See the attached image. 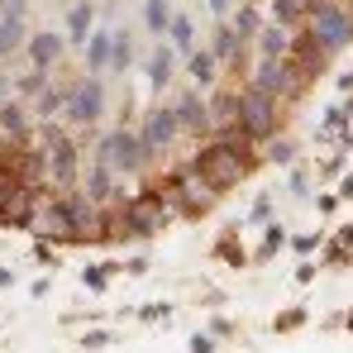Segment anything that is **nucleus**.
Listing matches in <instances>:
<instances>
[{
  "mask_svg": "<svg viewBox=\"0 0 353 353\" xmlns=\"http://www.w3.org/2000/svg\"><path fill=\"white\" fill-rule=\"evenodd\" d=\"M196 168L210 176L220 191H234V186H243L248 176L263 168V153H258V143H248L239 129H230V134H210L205 143H196Z\"/></svg>",
  "mask_w": 353,
  "mask_h": 353,
  "instance_id": "1",
  "label": "nucleus"
},
{
  "mask_svg": "<svg viewBox=\"0 0 353 353\" xmlns=\"http://www.w3.org/2000/svg\"><path fill=\"white\" fill-rule=\"evenodd\" d=\"M158 181H163V186H168V196H172L176 220H205V215H210V210H220V201H225V191L201 172V168H196V158L163 163Z\"/></svg>",
  "mask_w": 353,
  "mask_h": 353,
  "instance_id": "2",
  "label": "nucleus"
},
{
  "mask_svg": "<svg viewBox=\"0 0 353 353\" xmlns=\"http://www.w3.org/2000/svg\"><path fill=\"white\" fill-rule=\"evenodd\" d=\"M91 163H105V168H115L119 176H129V181H143V176H153V158H148V148H143V139H139V129L134 124H105V129H96V143H91Z\"/></svg>",
  "mask_w": 353,
  "mask_h": 353,
  "instance_id": "3",
  "label": "nucleus"
},
{
  "mask_svg": "<svg viewBox=\"0 0 353 353\" xmlns=\"http://www.w3.org/2000/svg\"><path fill=\"white\" fill-rule=\"evenodd\" d=\"M62 124L81 139V134H96L105 119H110V77H77L67 81V101H62Z\"/></svg>",
  "mask_w": 353,
  "mask_h": 353,
  "instance_id": "4",
  "label": "nucleus"
},
{
  "mask_svg": "<svg viewBox=\"0 0 353 353\" xmlns=\"http://www.w3.org/2000/svg\"><path fill=\"white\" fill-rule=\"evenodd\" d=\"M287 129V105L277 101V96H268V91H258V86H239V134L248 139V143H268V139H277Z\"/></svg>",
  "mask_w": 353,
  "mask_h": 353,
  "instance_id": "5",
  "label": "nucleus"
},
{
  "mask_svg": "<svg viewBox=\"0 0 353 353\" xmlns=\"http://www.w3.org/2000/svg\"><path fill=\"white\" fill-rule=\"evenodd\" d=\"M330 58L353 43V5L349 0H305V24H301Z\"/></svg>",
  "mask_w": 353,
  "mask_h": 353,
  "instance_id": "6",
  "label": "nucleus"
},
{
  "mask_svg": "<svg viewBox=\"0 0 353 353\" xmlns=\"http://www.w3.org/2000/svg\"><path fill=\"white\" fill-rule=\"evenodd\" d=\"M243 81L258 86V91H268V96H277L282 105L305 101V91H310V81L292 67V58H253V67H248ZM243 81H239V86H243Z\"/></svg>",
  "mask_w": 353,
  "mask_h": 353,
  "instance_id": "7",
  "label": "nucleus"
},
{
  "mask_svg": "<svg viewBox=\"0 0 353 353\" xmlns=\"http://www.w3.org/2000/svg\"><path fill=\"white\" fill-rule=\"evenodd\" d=\"M134 129H139V139H143V148H148V158H153V168H163V163H172L176 143L186 139L168 101H153V105H148V110L139 115V124H134Z\"/></svg>",
  "mask_w": 353,
  "mask_h": 353,
  "instance_id": "8",
  "label": "nucleus"
},
{
  "mask_svg": "<svg viewBox=\"0 0 353 353\" xmlns=\"http://www.w3.org/2000/svg\"><path fill=\"white\" fill-rule=\"evenodd\" d=\"M168 105H172V115H176V124H181L186 139L205 143V139L215 134V129H210V105H205V91H201V86H181Z\"/></svg>",
  "mask_w": 353,
  "mask_h": 353,
  "instance_id": "9",
  "label": "nucleus"
},
{
  "mask_svg": "<svg viewBox=\"0 0 353 353\" xmlns=\"http://www.w3.org/2000/svg\"><path fill=\"white\" fill-rule=\"evenodd\" d=\"M210 48H215V58L225 72H234L239 81L248 77V67H253V43H243L239 39V29L230 19H215V29H210Z\"/></svg>",
  "mask_w": 353,
  "mask_h": 353,
  "instance_id": "10",
  "label": "nucleus"
},
{
  "mask_svg": "<svg viewBox=\"0 0 353 353\" xmlns=\"http://www.w3.org/2000/svg\"><path fill=\"white\" fill-rule=\"evenodd\" d=\"M176 67H181V58H176V48L163 39V43H153L148 53H143V81H148V96H168L176 81Z\"/></svg>",
  "mask_w": 353,
  "mask_h": 353,
  "instance_id": "11",
  "label": "nucleus"
},
{
  "mask_svg": "<svg viewBox=\"0 0 353 353\" xmlns=\"http://www.w3.org/2000/svg\"><path fill=\"white\" fill-rule=\"evenodd\" d=\"M67 39L62 29H34L29 43H24V67H39V72H58V62L67 58Z\"/></svg>",
  "mask_w": 353,
  "mask_h": 353,
  "instance_id": "12",
  "label": "nucleus"
},
{
  "mask_svg": "<svg viewBox=\"0 0 353 353\" xmlns=\"http://www.w3.org/2000/svg\"><path fill=\"white\" fill-rule=\"evenodd\" d=\"M39 196H43V191H34V186H14V191L5 196V205H0V230H19V234H29V230H34Z\"/></svg>",
  "mask_w": 353,
  "mask_h": 353,
  "instance_id": "13",
  "label": "nucleus"
},
{
  "mask_svg": "<svg viewBox=\"0 0 353 353\" xmlns=\"http://www.w3.org/2000/svg\"><path fill=\"white\" fill-rule=\"evenodd\" d=\"M287 58H292V67L301 72V77H305V81H310V86H315V81L330 72V53H325V48H320V43H315L305 29H296L292 53H287Z\"/></svg>",
  "mask_w": 353,
  "mask_h": 353,
  "instance_id": "14",
  "label": "nucleus"
},
{
  "mask_svg": "<svg viewBox=\"0 0 353 353\" xmlns=\"http://www.w3.org/2000/svg\"><path fill=\"white\" fill-rule=\"evenodd\" d=\"M96 0H72L67 5V14H62V39H67V48L72 53H81V43L91 39V29H96Z\"/></svg>",
  "mask_w": 353,
  "mask_h": 353,
  "instance_id": "15",
  "label": "nucleus"
},
{
  "mask_svg": "<svg viewBox=\"0 0 353 353\" xmlns=\"http://www.w3.org/2000/svg\"><path fill=\"white\" fill-rule=\"evenodd\" d=\"M34 124H39V119L29 110V101L14 96V101L0 105V139H5V143H29V139H34Z\"/></svg>",
  "mask_w": 353,
  "mask_h": 353,
  "instance_id": "16",
  "label": "nucleus"
},
{
  "mask_svg": "<svg viewBox=\"0 0 353 353\" xmlns=\"http://www.w3.org/2000/svg\"><path fill=\"white\" fill-rule=\"evenodd\" d=\"M110 53H115V29H110V24H96L91 39L81 43V67H86L91 77H105V72H110Z\"/></svg>",
  "mask_w": 353,
  "mask_h": 353,
  "instance_id": "17",
  "label": "nucleus"
},
{
  "mask_svg": "<svg viewBox=\"0 0 353 353\" xmlns=\"http://www.w3.org/2000/svg\"><path fill=\"white\" fill-rule=\"evenodd\" d=\"M205 105H210V129L215 134H230L239 129V86H215V91H205Z\"/></svg>",
  "mask_w": 353,
  "mask_h": 353,
  "instance_id": "18",
  "label": "nucleus"
},
{
  "mask_svg": "<svg viewBox=\"0 0 353 353\" xmlns=\"http://www.w3.org/2000/svg\"><path fill=\"white\" fill-rule=\"evenodd\" d=\"M181 67H186L191 86H201V91H215V86L225 81V67H220V58H215V48H196Z\"/></svg>",
  "mask_w": 353,
  "mask_h": 353,
  "instance_id": "19",
  "label": "nucleus"
},
{
  "mask_svg": "<svg viewBox=\"0 0 353 353\" xmlns=\"http://www.w3.org/2000/svg\"><path fill=\"white\" fill-rule=\"evenodd\" d=\"M29 14H0V53H5V67L14 58H24V43H29Z\"/></svg>",
  "mask_w": 353,
  "mask_h": 353,
  "instance_id": "20",
  "label": "nucleus"
},
{
  "mask_svg": "<svg viewBox=\"0 0 353 353\" xmlns=\"http://www.w3.org/2000/svg\"><path fill=\"white\" fill-rule=\"evenodd\" d=\"M210 253H215L225 268H253V248H243V239H239V225L220 230V234H215V243H210Z\"/></svg>",
  "mask_w": 353,
  "mask_h": 353,
  "instance_id": "21",
  "label": "nucleus"
},
{
  "mask_svg": "<svg viewBox=\"0 0 353 353\" xmlns=\"http://www.w3.org/2000/svg\"><path fill=\"white\" fill-rule=\"evenodd\" d=\"M292 39H296V29H287V24H263V34L253 39V53L258 58H287L292 53Z\"/></svg>",
  "mask_w": 353,
  "mask_h": 353,
  "instance_id": "22",
  "label": "nucleus"
},
{
  "mask_svg": "<svg viewBox=\"0 0 353 353\" xmlns=\"http://www.w3.org/2000/svg\"><path fill=\"white\" fill-rule=\"evenodd\" d=\"M172 19H176L172 0H139V24H143V34L168 39V24H172Z\"/></svg>",
  "mask_w": 353,
  "mask_h": 353,
  "instance_id": "23",
  "label": "nucleus"
},
{
  "mask_svg": "<svg viewBox=\"0 0 353 353\" xmlns=\"http://www.w3.org/2000/svg\"><path fill=\"white\" fill-rule=\"evenodd\" d=\"M230 24L239 29V39H243V43H253V39L263 34V24H268V10H258V0H243V5L230 10Z\"/></svg>",
  "mask_w": 353,
  "mask_h": 353,
  "instance_id": "24",
  "label": "nucleus"
},
{
  "mask_svg": "<svg viewBox=\"0 0 353 353\" xmlns=\"http://www.w3.org/2000/svg\"><path fill=\"white\" fill-rule=\"evenodd\" d=\"M258 153H263V163H272V168H296V158H301V139L282 129V134H277V139H268Z\"/></svg>",
  "mask_w": 353,
  "mask_h": 353,
  "instance_id": "25",
  "label": "nucleus"
},
{
  "mask_svg": "<svg viewBox=\"0 0 353 353\" xmlns=\"http://www.w3.org/2000/svg\"><path fill=\"white\" fill-rule=\"evenodd\" d=\"M168 43L176 48V58H181V62H186L191 53H196V48H201V43H196V19H191L186 10H176V19L168 24Z\"/></svg>",
  "mask_w": 353,
  "mask_h": 353,
  "instance_id": "26",
  "label": "nucleus"
},
{
  "mask_svg": "<svg viewBox=\"0 0 353 353\" xmlns=\"http://www.w3.org/2000/svg\"><path fill=\"white\" fill-rule=\"evenodd\" d=\"M134 62H139L134 34H129V29H115V53H110V72H105V77H129Z\"/></svg>",
  "mask_w": 353,
  "mask_h": 353,
  "instance_id": "27",
  "label": "nucleus"
},
{
  "mask_svg": "<svg viewBox=\"0 0 353 353\" xmlns=\"http://www.w3.org/2000/svg\"><path fill=\"white\" fill-rule=\"evenodd\" d=\"M287 248V230L272 220V225H263V234H258V248H253V268H263V263H272L277 253Z\"/></svg>",
  "mask_w": 353,
  "mask_h": 353,
  "instance_id": "28",
  "label": "nucleus"
},
{
  "mask_svg": "<svg viewBox=\"0 0 353 353\" xmlns=\"http://www.w3.org/2000/svg\"><path fill=\"white\" fill-rule=\"evenodd\" d=\"M119 272H124V263H86V268H81V287L101 296V292H105V287L119 277Z\"/></svg>",
  "mask_w": 353,
  "mask_h": 353,
  "instance_id": "29",
  "label": "nucleus"
},
{
  "mask_svg": "<svg viewBox=\"0 0 353 353\" xmlns=\"http://www.w3.org/2000/svg\"><path fill=\"white\" fill-rule=\"evenodd\" d=\"M268 19L287 24V29H301L305 24V0H268Z\"/></svg>",
  "mask_w": 353,
  "mask_h": 353,
  "instance_id": "30",
  "label": "nucleus"
},
{
  "mask_svg": "<svg viewBox=\"0 0 353 353\" xmlns=\"http://www.w3.org/2000/svg\"><path fill=\"white\" fill-rule=\"evenodd\" d=\"M48 81H53V72H39V67H24V72L14 77V96H19V101H34V96H39V91H43Z\"/></svg>",
  "mask_w": 353,
  "mask_h": 353,
  "instance_id": "31",
  "label": "nucleus"
},
{
  "mask_svg": "<svg viewBox=\"0 0 353 353\" xmlns=\"http://www.w3.org/2000/svg\"><path fill=\"white\" fill-rule=\"evenodd\" d=\"M272 210H277V205H272V196H268V191H258V196H253V205H248V225H253V230L272 225Z\"/></svg>",
  "mask_w": 353,
  "mask_h": 353,
  "instance_id": "32",
  "label": "nucleus"
},
{
  "mask_svg": "<svg viewBox=\"0 0 353 353\" xmlns=\"http://www.w3.org/2000/svg\"><path fill=\"white\" fill-rule=\"evenodd\" d=\"M305 320H310V315H305L301 305H287V310H277V320H272V330H277V334H296V330H301Z\"/></svg>",
  "mask_w": 353,
  "mask_h": 353,
  "instance_id": "33",
  "label": "nucleus"
},
{
  "mask_svg": "<svg viewBox=\"0 0 353 353\" xmlns=\"http://www.w3.org/2000/svg\"><path fill=\"white\" fill-rule=\"evenodd\" d=\"M176 305L172 301H148V305H139V310H134V315H139V320H143V325H158V320H168V315H172Z\"/></svg>",
  "mask_w": 353,
  "mask_h": 353,
  "instance_id": "34",
  "label": "nucleus"
},
{
  "mask_svg": "<svg viewBox=\"0 0 353 353\" xmlns=\"http://www.w3.org/2000/svg\"><path fill=\"white\" fill-rule=\"evenodd\" d=\"M287 191H292V201H310V176H305V168H287Z\"/></svg>",
  "mask_w": 353,
  "mask_h": 353,
  "instance_id": "35",
  "label": "nucleus"
},
{
  "mask_svg": "<svg viewBox=\"0 0 353 353\" xmlns=\"http://www.w3.org/2000/svg\"><path fill=\"white\" fill-rule=\"evenodd\" d=\"M287 243H292V253H296V258H310V253H320L325 234H292Z\"/></svg>",
  "mask_w": 353,
  "mask_h": 353,
  "instance_id": "36",
  "label": "nucleus"
},
{
  "mask_svg": "<svg viewBox=\"0 0 353 353\" xmlns=\"http://www.w3.org/2000/svg\"><path fill=\"white\" fill-rule=\"evenodd\" d=\"M234 334H239V325L230 315H215V320H210V339H215V344H230Z\"/></svg>",
  "mask_w": 353,
  "mask_h": 353,
  "instance_id": "37",
  "label": "nucleus"
},
{
  "mask_svg": "<svg viewBox=\"0 0 353 353\" xmlns=\"http://www.w3.org/2000/svg\"><path fill=\"white\" fill-rule=\"evenodd\" d=\"M29 253H34V263H43V268H58V248H53L48 239H34V248H29Z\"/></svg>",
  "mask_w": 353,
  "mask_h": 353,
  "instance_id": "38",
  "label": "nucleus"
},
{
  "mask_svg": "<svg viewBox=\"0 0 353 353\" xmlns=\"http://www.w3.org/2000/svg\"><path fill=\"white\" fill-rule=\"evenodd\" d=\"M186 349H191V353H220V344L210 339V330H201V334H191V339H186Z\"/></svg>",
  "mask_w": 353,
  "mask_h": 353,
  "instance_id": "39",
  "label": "nucleus"
},
{
  "mask_svg": "<svg viewBox=\"0 0 353 353\" xmlns=\"http://www.w3.org/2000/svg\"><path fill=\"white\" fill-rule=\"evenodd\" d=\"M349 263H353V248H339V243H334V248L325 253V268H349Z\"/></svg>",
  "mask_w": 353,
  "mask_h": 353,
  "instance_id": "40",
  "label": "nucleus"
},
{
  "mask_svg": "<svg viewBox=\"0 0 353 353\" xmlns=\"http://www.w3.org/2000/svg\"><path fill=\"white\" fill-rule=\"evenodd\" d=\"M339 205H344V201H339V191H325V196H315V210H320V215H334Z\"/></svg>",
  "mask_w": 353,
  "mask_h": 353,
  "instance_id": "41",
  "label": "nucleus"
},
{
  "mask_svg": "<svg viewBox=\"0 0 353 353\" xmlns=\"http://www.w3.org/2000/svg\"><path fill=\"white\" fill-rule=\"evenodd\" d=\"M110 339H115V334H105V330H86V334H81V349H105Z\"/></svg>",
  "mask_w": 353,
  "mask_h": 353,
  "instance_id": "42",
  "label": "nucleus"
},
{
  "mask_svg": "<svg viewBox=\"0 0 353 353\" xmlns=\"http://www.w3.org/2000/svg\"><path fill=\"white\" fill-rule=\"evenodd\" d=\"M344 172V153H330L325 163H320V176H339Z\"/></svg>",
  "mask_w": 353,
  "mask_h": 353,
  "instance_id": "43",
  "label": "nucleus"
},
{
  "mask_svg": "<svg viewBox=\"0 0 353 353\" xmlns=\"http://www.w3.org/2000/svg\"><path fill=\"white\" fill-rule=\"evenodd\" d=\"M34 0H0V14H29Z\"/></svg>",
  "mask_w": 353,
  "mask_h": 353,
  "instance_id": "44",
  "label": "nucleus"
},
{
  "mask_svg": "<svg viewBox=\"0 0 353 353\" xmlns=\"http://www.w3.org/2000/svg\"><path fill=\"white\" fill-rule=\"evenodd\" d=\"M5 101H14V77L0 67V105H5Z\"/></svg>",
  "mask_w": 353,
  "mask_h": 353,
  "instance_id": "45",
  "label": "nucleus"
},
{
  "mask_svg": "<svg viewBox=\"0 0 353 353\" xmlns=\"http://www.w3.org/2000/svg\"><path fill=\"white\" fill-rule=\"evenodd\" d=\"M205 10H210L215 19H230V10H234V0H205Z\"/></svg>",
  "mask_w": 353,
  "mask_h": 353,
  "instance_id": "46",
  "label": "nucleus"
},
{
  "mask_svg": "<svg viewBox=\"0 0 353 353\" xmlns=\"http://www.w3.org/2000/svg\"><path fill=\"white\" fill-rule=\"evenodd\" d=\"M124 272H129V277H139V272H148V258H143V253H139V258H129V263H124Z\"/></svg>",
  "mask_w": 353,
  "mask_h": 353,
  "instance_id": "47",
  "label": "nucleus"
},
{
  "mask_svg": "<svg viewBox=\"0 0 353 353\" xmlns=\"http://www.w3.org/2000/svg\"><path fill=\"white\" fill-rule=\"evenodd\" d=\"M330 243H339V248H353V225H344V230L330 239Z\"/></svg>",
  "mask_w": 353,
  "mask_h": 353,
  "instance_id": "48",
  "label": "nucleus"
},
{
  "mask_svg": "<svg viewBox=\"0 0 353 353\" xmlns=\"http://www.w3.org/2000/svg\"><path fill=\"white\" fill-rule=\"evenodd\" d=\"M310 277H315V263H301V268H296V282H301V287H305V282H310Z\"/></svg>",
  "mask_w": 353,
  "mask_h": 353,
  "instance_id": "49",
  "label": "nucleus"
},
{
  "mask_svg": "<svg viewBox=\"0 0 353 353\" xmlns=\"http://www.w3.org/2000/svg\"><path fill=\"white\" fill-rule=\"evenodd\" d=\"M339 201H353V172L339 181Z\"/></svg>",
  "mask_w": 353,
  "mask_h": 353,
  "instance_id": "50",
  "label": "nucleus"
},
{
  "mask_svg": "<svg viewBox=\"0 0 353 353\" xmlns=\"http://www.w3.org/2000/svg\"><path fill=\"white\" fill-rule=\"evenodd\" d=\"M10 287H14V272H10V268H0V292H10Z\"/></svg>",
  "mask_w": 353,
  "mask_h": 353,
  "instance_id": "51",
  "label": "nucleus"
},
{
  "mask_svg": "<svg viewBox=\"0 0 353 353\" xmlns=\"http://www.w3.org/2000/svg\"><path fill=\"white\" fill-rule=\"evenodd\" d=\"M344 320H349V330H353V310H349V315H344Z\"/></svg>",
  "mask_w": 353,
  "mask_h": 353,
  "instance_id": "52",
  "label": "nucleus"
},
{
  "mask_svg": "<svg viewBox=\"0 0 353 353\" xmlns=\"http://www.w3.org/2000/svg\"><path fill=\"white\" fill-rule=\"evenodd\" d=\"M0 67H5V53H0Z\"/></svg>",
  "mask_w": 353,
  "mask_h": 353,
  "instance_id": "53",
  "label": "nucleus"
}]
</instances>
